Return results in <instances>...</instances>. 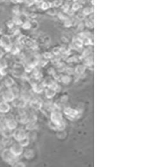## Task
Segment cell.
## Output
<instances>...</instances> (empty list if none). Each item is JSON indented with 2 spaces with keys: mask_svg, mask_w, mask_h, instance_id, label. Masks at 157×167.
Segmentation results:
<instances>
[{
  "mask_svg": "<svg viewBox=\"0 0 157 167\" xmlns=\"http://www.w3.org/2000/svg\"><path fill=\"white\" fill-rule=\"evenodd\" d=\"M1 156L5 162L12 166H15V163L17 162L16 157L12 153L9 149H4L1 153Z\"/></svg>",
  "mask_w": 157,
  "mask_h": 167,
  "instance_id": "1",
  "label": "cell"
},
{
  "mask_svg": "<svg viewBox=\"0 0 157 167\" xmlns=\"http://www.w3.org/2000/svg\"><path fill=\"white\" fill-rule=\"evenodd\" d=\"M13 45L11 38L8 35H2L0 36V48H3L6 52H9Z\"/></svg>",
  "mask_w": 157,
  "mask_h": 167,
  "instance_id": "2",
  "label": "cell"
},
{
  "mask_svg": "<svg viewBox=\"0 0 157 167\" xmlns=\"http://www.w3.org/2000/svg\"><path fill=\"white\" fill-rule=\"evenodd\" d=\"M18 125V122L13 116L8 115L5 118L4 126L11 131H13L14 130L17 129Z\"/></svg>",
  "mask_w": 157,
  "mask_h": 167,
  "instance_id": "3",
  "label": "cell"
},
{
  "mask_svg": "<svg viewBox=\"0 0 157 167\" xmlns=\"http://www.w3.org/2000/svg\"><path fill=\"white\" fill-rule=\"evenodd\" d=\"M9 149L16 158L22 155L23 153V146H22L18 142L12 143L9 145Z\"/></svg>",
  "mask_w": 157,
  "mask_h": 167,
  "instance_id": "4",
  "label": "cell"
},
{
  "mask_svg": "<svg viewBox=\"0 0 157 167\" xmlns=\"http://www.w3.org/2000/svg\"><path fill=\"white\" fill-rule=\"evenodd\" d=\"M27 136L28 135L26 133V131L23 129H18L17 128V129L13 131L12 133V138L17 142L22 140Z\"/></svg>",
  "mask_w": 157,
  "mask_h": 167,
  "instance_id": "5",
  "label": "cell"
},
{
  "mask_svg": "<svg viewBox=\"0 0 157 167\" xmlns=\"http://www.w3.org/2000/svg\"><path fill=\"white\" fill-rule=\"evenodd\" d=\"M2 100L6 102H12L15 98L14 95L12 92L9 88H6L4 90L2 96Z\"/></svg>",
  "mask_w": 157,
  "mask_h": 167,
  "instance_id": "6",
  "label": "cell"
},
{
  "mask_svg": "<svg viewBox=\"0 0 157 167\" xmlns=\"http://www.w3.org/2000/svg\"><path fill=\"white\" fill-rule=\"evenodd\" d=\"M11 110V105L8 102L0 101V114L7 115Z\"/></svg>",
  "mask_w": 157,
  "mask_h": 167,
  "instance_id": "7",
  "label": "cell"
},
{
  "mask_svg": "<svg viewBox=\"0 0 157 167\" xmlns=\"http://www.w3.org/2000/svg\"><path fill=\"white\" fill-rule=\"evenodd\" d=\"M51 122L55 123V125H58L61 121H62V114L57 110H55L52 113L51 116Z\"/></svg>",
  "mask_w": 157,
  "mask_h": 167,
  "instance_id": "8",
  "label": "cell"
},
{
  "mask_svg": "<svg viewBox=\"0 0 157 167\" xmlns=\"http://www.w3.org/2000/svg\"><path fill=\"white\" fill-rule=\"evenodd\" d=\"M12 103L15 107L18 108L19 109H25V107L27 104V102L24 99H23L21 96L15 98L14 100L12 102Z\"/></svg>",
  "mask_w": 157,
  "mask_h": 167,
  "instance_id": "9",
  "label": "cell"
},
{
  "mask_svg": "<svg viewBox=\"0 0 157 167\" xmlns=\"http://www.w3.org/2000/svg\"><path fill=\"white\" fill-rule=\"evenodd\" d=\"M3 84L6 88H9L15 85V82L13 78L10 76H5L3 78Z\"/></svg>",
  "mask_w": 157,
  "mask_h": 167,
  "instance_id": "10",
  "label": "cell"
},
{
  "mask_svg": "<svg viewBox=\"0 0 157 167\" xmlns=\"http://www.w3.org/2000/svg\"><path fill=\"white\" fill-rule=\"evenodd\" d=\"M30 105L33 109L40 110L42 107V102L38 98H33L30 100Z\"/></svg>",
  "mask_w": 157,
  "mask_h": 167,
  "instance_id": "11",
  "label": "cell"
},
{
  "mask_svg": "<svg viewBox=\"0 0 157 167\" xmlns=\"http://www.w3.org/2000/svg\"><path fill=\"white\" fill-rule=\"evenodd\" d=\"M64 113L65 115H67L68 117L70 118H72V119H74L75 117L77 116L78 112H77L76 110L71 109L70 107H67L65 108L64 109Z\"/></svg>",
  "mask_w": 157,
  "mask_h": 167,
  "instance_id": "12",
  "label": "cell"
},
{
  "mask_svg": "<svg viewBox=\"0 0 157 167\" xmlns=\"http://www.w3.org/2000/svg\"><path fill=\"white\" fill-rule=\"evenodd\" d=\"M12 133L13 131L8 129L5 126L1 130V133L3 137H5V138H12Z\"/></svg>",
  "mask_w": 157,
  "mask_h": 167,
  "instance_id": "13",
  "label": "cell"
},
{
  "mask_svg": "<svg viewBox=\"0 0 157 167\" xmlns=\"http://www.w3.org/2000/svg\"><path fill=\"white\" fill-rule=\"evenodd\" d=\"M32 88H33V90L37 93H41L44 88V86L43 85L38 84L37 83H35L34 84L32 85Z\"/></svg>",
  "mask_w": 157,
  "mask_h": 167,
  "instance_id": "14",
  "label": "cell"
},
{
  "mask_svg": "<svg viewBox=\"0 0 157 167\" xmlns=\"http://www.w3.org/2000/svg\"><path fill=\"white\" fill-rule=\"evenodd\" d=\"M24 155V157L26 159H31L33 158V156L35 155L34 152L32 150L30 149H28L25 151V152L23 153Z\"/></svg>",
  "mask_w": 157,
  "mask_h": 167,
  "instance_id": "15",
  "label": "cell"
},
{
  "mask_svg": "<svg viewBox=\"0 0 157 167\" xmlns=\"http://www.w3.org/2000/svg\"><path fill=\"white\" fill-rule=\"evenodd\" d=\"M55 94H56V91L54 89H53V88L50 87H49V88H48L45 92V96L48 98H52L55 95Z\"/></svg>",
  "mask_w": 157,
  "mask_h": 167,
  "instance_id": "16",
  "label": "cell"
},
{
  "mask_svg": "<svg viewBox=\"0 0 157 167\" xmlns=\"http://www.w3.org/2000/svg\"><path fill=\"white\" fill-rule=\"evenodd\" d=\"M8 66V64L6 59L3 58H2L1 60H0V70H7Z\"/></svg>",
  "mask_w": 157,
  "mask_h": 167,
  "instance_id": "17",
  "label": "cell"
},
{
  "mask_svg": "<svg viewBox=\"0 0 157 167\" xmlns=\"http://www.w3.org/2000/svg\"><path fill=\"white\" fill-rule=\"evenodd\" d=\"M85 66H84V65H78L75 68V72L77 74L81 75L85 72Z\"/></svg>",
  "mask_w": 157,
  "mask_h": 167,
  "instance_id": "18",
  "label": "cell"
},
{
  "mask_svg": "<svg viewBox=\"0 0 157 167\" xmlns=\"http://www.w3.org/2000/svg\"><path fill=\"white\" fill-rule=\"evenodd\" d=\"M19 144H20L22 146L25 147L26 146L29 145V143H30V139H29V136H26L25 138H24L23 139H22V140L18 142Z\"/></svg>",
  "mask_w": 157,
  "mask_h": 167,
  "instance_id": "19",
  "label": "cell"
},
{
  "mask_svg": "<svg viewBox=\"0 0 157 167\" xmlns=\"http://www.w3.org/2000/svg\"><path fill=\"white\" fill-rule=\"evenodd\" d=\"M9 88L10 89V90L12 91V92L13 93V94L14 95L15 98H17V97L19 96V90H18V88H17V86L13 85V86H12L11 88Z\"/></svg>",
  "mask_w": 157,
  "mask_h": 167,
  "instance_id": "20",
  "label": "cell"
},
{
  "mask_svg": "<svg viewBox=\"0 0 157 167\" xmlns=\"http://www.w3.org/2000/svg\"><path fill=\"white\" fill-rule=\"evenodd\" d=\"M36 128L35 122H28L26 124V129L29 130H33Z\"/></svg>",
  "mask_w": 157,
  "mask_h": 167,
  "instance_id": "21",
  "label": "cell"
},
{
  "mask_svg": "<svg viewBox=\"0 0 157 167\" xmlns=\"http://www.w3.org/2000/svg\"><path fill=\"white\" fill-rule=\"evenodd\" d=\"M74 43L78 48H81L83 45V42L80 40V39H77V40H75Z\"/></svg>",
  "mask_w": 157,
  "mask_h": 167,
  "instance_id": "22",
  "label": "cell"
},
{
  "mask_svg": "<svg viewBox=\"0 0 157 167\" xmlns=\"http://www.w3.org/2000/svg\"><path fill=\"white\" fill-rule=\"evenodd\" d=\"M15 25H20L22 24V22L20 19H19L18 16H15L13 18V20H12Z\"/></svg>",
  "mask_w": 157,
  "mask_h": 167,
  "instance_id": "23",
  "label": "cell"
},
{
  "mask_svg": "<svg viewBox=\"0 0 157 167\" xmlns=\"http://www.w3.org/2000/svg\"><path fill=\"white\" fill-rule=\"evenodd\" d=\"M71 81V78L69 76H64L62 77V82L65 83V84H67L70 82Z\"/></svg>",
  "mask_w": 157,
  "mask_h": 167,
  "instance_id": "24",
  "label": "cell"
},
{
  "mask_svg": "<svg viewBox=\"0 0 157 167\" xmlns=\"http://www.w3.org/2000/svg\"><path fill=\"white\" fill-rule=\"evenodd\" d=\"M22 28L25 29H28L31 28V25H30V22H26L25 23H24L23 25H22Z\"/></svg>",
  "mask_w": 157,
  "mask_h": 167,
  "instance_id": "25",
  "label": "cell"
},
{
  "mask_svg": "<svg viewBox=\"0 0 157 167\" xmlns=\"http://www.w3.org/2000/svg\"><path fill=\"white\" fill-rule=\"evenodd\" d=\"M30 25H31V28H32L33 29H37V28L38 26V24L36 21H32V22H30Z\"/></svg>",
  "mask_w": 157,
  "mask_h": 167,
  "instance_id": "26",
  "label": "cell"
},
{
  "mask_svg": "<svg viewBox=\"0 0 157 167\" xmlns=\"http://www.w3.org/2000/svg\"><path fill=\"white\" fill-rule=\"evenodd\" d=\"M92 12V9L91 8H86L84 10V13L85 15H89Z\"/></svg>",
  "mask_w": 157,
  "mask_h": 167,
  "instance_id": "27",
  "label": "cell"
},
{
  "mask_svg": "<svg viewBox=\"0 0 157 167\" xmlns=\"http://www.w3.org/2000/svg\"><path fill=\"white\" fill-rule=\"evenodd\" d=\"M4 90H5V86L3 84V83L0 82V97H1Z\"/></svg>",
  "mask_w": 157,
  "mask_h": 167,
  "instance_id": "28",
  "label": "cell"
},
{
  "mask_svg": "<svg viewBox=\"0 0 157 167\" xmlns=\"http://www.w3.org/2000/svg\"><path fill=\"white\" fill-rule=\"evenodd\" d=\"M14 26H15V24H14V23H13V21H9V22H8V23H7V26H8V28H9V29L13 28L14 27Z\"/></svg>",
  "mask_w": 157,
  "mask_h": 167,
  "instance_id": "29",
  "label": "cell"
},
{
  "mask_svg": "<svg viewBox=\"0 0 157 167\" xmlns=\"http://www.w3.org/2000/svg\"><path fill=\"white\" fill-rule=\"evenodd\" d=\"M5 52L4 51V50L3 48H0V60H1L2 58H3L5 56Z\"/></svg>",
  "mask_w": 157,
  "mask_h": 167,
  "instance_id": "30",
  "label": "cell"
},
{
  "mask_svg": "<svg viewBox=\"0 0 157 167\" xmlns=\"http://www.w3.org/2000/svg\"><path fill=\"white\" fill-rule=\"evenodd\" d=\"M61 52V50L58 48H54V50H53V53L55 54V55H58V54H59Z\"/></svg>",
  "mask_w": 157,
  "mask_h": 167,
  "instance_id": "31",
  "label": "cell"
},
{
  "mask_svg": "<svg viewBox=\"0 0 157 167\" xmlns=\"http://www.w3.org/2000/svg\"><path fill=\"white\" fill-rule=\"evenodd\" d=\"M44 56L45 58H47V59H51L52 58V55H51V53H45L44 54Z\"/></svg>",
  "mask_w": 157,
  "mask_h": 167,
  "instance_id": "32",
  "label": "cell"
},
{
  "mask_svg": "<svg viewBox=\"0 0 157 167\" xmlns=\"http://www.w3.org/2000/svg\"><path fill=\"white\" fill-rule=\"evenodd\" d=\"M86 25L88 27H89V28H92L93 27V23L91 22V21H87L86 22Z\"/></svg>",
  "mask_w": 157,
  "mask_h": 167,
  "instance_id": "33",
  "label": "cell"
},
{
  "mask_svg": "<svg viewBox=\"0 0 157 167\" xmlns=\"http://www.w3.org/2000/svg\"><path fill=\"white\" fill-rule=\"evenodd\" d=\"M54 4L56 6H59L60 5L62 4V1H61V0H57V1L55 2Z\"/></svg>",
  "mask_w": 157,
  "mask_h": 167,
  "instance_id": "34",
  "label": "cell"
},
{
  "mask_svg": "<svg viewBox=\"0 0 157 167\" xmlns=\"http://www.w3.org/2000/svg\"><path fill=\"white\" fill-rule=\"evenodd\" d=\"M78 8H79V5L78 4H75L73 5V9L74 10H77V9H78Z\"/></svg>",
  "mask_w": 157,
  "mask_h": 167,
  "instance_id": "35",
  "label": "cell"
},
{
  "mask_svg": "<svg viewBox=\"0 0 157 167\" xmlns=\"http://www.w3.org/2000/svg\"><path fill=\"white\" fill-rule=\"evenodd\" d=\"M42 9H47L48 8V6L47 5V3H44L43 4H42Z\"/></svg>",
  "mask_w": 157,
  "mask_h": 167,
  "instance_id": "36",
  "label": "cell"
},
{
  "mask_svg": "<svg viewBox=\"0 0 157 167\" xmlns=\"http://www.w3.org/2000/svg\"><path fill=\"white\" fill-rule=\"evenodd\" d=\"M65 25L66 26H70L71 25V22H67L65 23Z\"/></svg>",
  "mask_w": 157,
  "mask_h": 167,
  "instance_id": "37",
  "label": "cell"
},
{
  "mask_svg": "<svg viewBox=\"0 0 157 167\" xmlns=\"http://www.w3.org/2000/svg\"><path fill=\"white\" fill-rule=\"evenodd\" d=\"M77 18H78V19H82L84 18V16H82L81 15H78V16H77Z\"/></svg>",
  "mask_w": 157,
  "mask_h": 167,
  "instance_id": "38",
  "label": "cell"
},
{
  "mask_svg": "<svg viewBox=\"0 0 157 167\" xmlns=\"http://www.w3.org/2000/svg\"><path fill=\"white\" fill-rule=\"evenodd\" d=\"M15 1L16 2H17V3H22V2H23L24 1V0H15Z\"/></svg>",
  "mask_w": 157,
  "mask_h": 167,
  "instance_id": "39",
  "label": "cell"
},
{
  "mask_svg": "<svg viewBox=\"0 0 157 167\" xmlns=\"http://www.w3.org/2000/svg\"><path fill=\"white\" fill-rule=\"evenodd\" d=\"M2 35V29L0 28V36H1Z\"/></svg>",
  "mask_w": 157,
  "mask_h": 167,
  "instance_id": "40",
  "label": "cell"
},
{
  "mask_svg": "<svg viewBox=\"0 0 157 167\" xmlns=\"http://www.w3.org/2000/svg\"><path fill=\"white\" fill-rule=\"evenodd\" d=\"M2 118H1V116H0V124H1V123H2Z\"/></svg>",
  "mask_w": 157,
  "mask_h": 167,
  "instance_id": "41",
  "label": "cell"
},
{
  "mask_svg": "<svg viewBox=\"0 0 157 167\" xmlns=\"http://www.w3.org/2000/svg\"><path fill=\"white\" fill-rule=\"evenodd\" d=\"M5 1V0H0V3H2V2H3Z\"/></svg>",
  "mask_w": 157,
  "mask_h": 167,
  "instance_id": "42",
  "label": "cell"
},
{
  "mask_svg": "<svg viewBox=\"0 0 157 167\" xmlns=\"http://www.w3.org/2000/svg\"><path fill=\"white\" fill-rule=\"evenodd\" d=\"M0 101H1V100H0Z\"/></svg>",
  "mask_w": 157,
  "mask_h": 167,
  "instance_id": "43",
  "label": "cell"
}]
</instances>
